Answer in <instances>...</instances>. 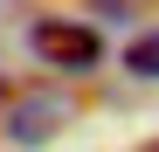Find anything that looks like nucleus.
Masks as SVG:
<instances>
[{
	"instance_id": "nucleus-1",
	"label": "nucleus",
	"mask_w": 159,
	"mask_h": 152,
	"mask_svg": "<svg viewBox=\"0 0 159 152\" xmlns=\"http://www.w3.org/2000/svg\"><path fill=\"white\" fill-rule=\"evenodd\" d=\"M35 56L56 62V69H97L104 42H97V28H83V21H35Z\"/></svg>"
},
{
	"instance_id": "nucleus-2",
	"label": "nucleus",
	"mask_w": 159,
	"mask_h": 152,
	"mask_svg": "<svg viewBox=\"0 0 159 152\" xmlns=\"http://www.w3.org/2000/svg\"><path fill=\"white\" fill-rule=\"evenodd\" d=\"M62 118H69V97H21V104H14V124H7V132H14L21 145H42V138L56 132Z\"/></svg>"
},
{
	"instance_id": "nucleus-3",
	"label": "nucleus",
	"mask_w": 159,
	"mask_h": 152,
	"mask_svg": "<svg viewBox=\"0 0 159 152\" xmlns=\"http://www.w3.org/2000/svg\"><path fill=\"white\" fill-rule=\"evenodd\" d=\"M125 69L131 76H159V35H139V42H131L125 48Z\"/></svg>"
},
{
	"instance_id": "nucleus-4",
	"label": "nucleus",
	"mask_w": 159,
	"mask_h": 152,
	"mask_svg": "<svg viewBox=\"0 0 159 152\" xmlns=\"http://www.w3.org/2000/svg\"><path fill=\"white\" fill-rule=\"evenodd\" d=\"M139 152H159V138H152V145H139Z\"/></svg>"
}]
</instances>
